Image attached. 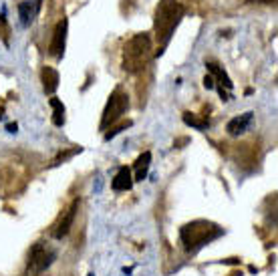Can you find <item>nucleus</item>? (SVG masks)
<instances>
[{
  "instance_id": "1",
  "label": "nucleus",
  "mask_w": 278,
  "mask_h": 276,
  "mask_svg": "<svg viewBox=\"0 0 278 276\" xmlns=\"http://www.w3.org/2000/svg\"><path fill=\"white\" fill-rule=\"evenodd\" d=\"M182 18H184V6L178 0H159V4L155 8V18H154V31L159 42V51L155 53V57L163 55V49L172 40V34L176 32Z\"/></svg>"
},
{
  "instance_id": "2",
  "label": "nucleus",
  "mask_w": 278,
  "mask_h": 276,
  "mask_svg": "<svg viewBox=\"0 0 278 276\" xmlns=\"http://www.w3.org/2000/svg\"><path fill=\"white\" fill-rule=\"evenodd\" d=\"M152 59V38L145 32L131 36L123 47V69L127 73H139Z\"/></svg>"
},
{
  "instance_id": "3",
  "label": "nucleus",
  "mask_w": 278,
  "mask_h": 276,
  "mask_svg": "<svg viewBox=\"0 0 278 276\" xmlns=\"http://www.w3.org/2000/svg\"><path fill=\"white\" fill-rule=\"evenodd\" d=\"M222 228L212 224L208 220H196V222H189L185 226H182L180 230V238L184 242V248L187 252H196L198 248L206 246L208 242L216 240L218 236H222Z\"/></svg>"
},
{
  "instance_id": "4",
  "label": "nucleus",
  "mask_w": 278,
  "mask_h": 276,
  "mask_svg": "<svg viewBox=\"0 0 278 276\" xmlns=\"http://www.w3.org/2000/svg\"><path fill=\"white\" fill-rule=\"evenodd\" d=\"M127 105H129V97H127V93L123 89H115L109 97V101H107L105 105V111H103V119H101V131H105L107 127H109L111 123L119 121L121 115L127 111Z\"/></svg>"
},
{
  "instance_id": "5",
  "label": "nucleus",
  "mask_w": 278,
  "mask_h": 276,
  "mask_svg": "<svg viewBox=\"0 0 278 276\" xmlns=\"http://www.w3.org/2000/svg\"><path fill=\"white\" fill-rule=\"evenodd\" d=\"M57 258V252L51 250L47 244H42V242H36L31 252H29V266H27V274H40V272H45L53 260Z\"/></svg>"
},
{
  "instance_id": "6",
  "label": "nucleus",
  "mask_w": 278,
  "mask_h": 276,
  "mask_svg": "<svg viewBox=\"0 0 278 276\" xmlns=\"http://www.w3.org/2000/svg\"><path fill=\"white\" fill-rule=\"evenodd\" d=\"M67 31H69V20L62 18L61 23L57 25L55 29V34H53V42L49 47V53L55 57V59H62L65 55V47H67Z\"/></svg>"
},
{
  "instance_id": "7",
  "label": "nucleus",
  "mask_w": 278,
  "mask_h": 276,
  "mask_svg": "<svg viewBox=\"0 0 278 276\" xmlns=\"http://www.w3.org/2000/svg\"><path fill=\"white\" fill-rule=\"evenodd\" d=\"M77 208H79V200H75V202L71 204V208L65 212V214H62L61 222H59L57 228H55V238H57V240L65 238V236L69 234V230H71V226H73V222H75V216H77Z\"/></svg>"
},
{
  "instance_id": "8",
  "label": "nucleus",
  "mask_w": 278,
  "mask_h": 276,
  "mask_svg": "<svg viewBox=\"0 0 278 276\" xmlns=\"http://www.w3.org/2000/svg\"><path fill=\"white\" fill-rule=\"evenodd\" d=\"M111 187L115 192H129L133 187V178H131V169L129 167H119L117 176L111 182Z\"/></svg>"
},
{
  "instance_id": "9",
  "label": "nucleus",
  "mask_w": 278,
  "mask_h": 276,
  "mask_svg": "<svg viewBox=\"0 0 278 276\" xmlns=\"http://www.w3.org/2000/svg\"><path fill=\"white\" fill-rule=\"evenodd\" d=\"M252 111H248V113H244V115H240V117H234V119H230L228 121V125H226V131L230 133V135H240V133H244L246 129H248V125L252 123Z\"/></svg>"
},
{
  "instance_id": "10",
  "label": "nucleus",
  "mask_w": 278,
  "mask_h": 276,
  "mask_svg": "<svg viewBox=\"0 0 278 276\" xmlns=\"http://www.w3.org/2000/svg\"><path fill=\"white\" fill-rule=\"evenodd\" d=\"M40 79H42V89H45L47 95H53V93L59 89V73H57V69H53V67H42Z\"/></svg>"
},
{
  "instance_id": "11",
  "label": "nucleus",
  "mask_w": 278,
  "mask_h": 276,
  "mask_svg": "<svg viewBox=\"0 0 278 276\" xmlns=\"http://www.w3.org/2000/svg\"><path fill=\"white\" fill-rule=\"evenodd\" d=\"M206 67H208V71L212 73V77H216V79L220 81V87H226V89H232V87H234L232 79L226 75V71H224V69L218 65V62L208 61V62H206Z\"/></svg>"
},
{
  "instance_id": "12",
  "label": "nucleus",
  "mask_w": 278,
  "mask_h": 276,
  "mask_svg": "<svg viewBox=\"0 0 278 276\" xmlns=\"http://www.w3.org/2000/svg\"><path fill=\"white\" fill-rule=\"evenodd\" d=\"M149 163H152V153L145 152L137 157L135 161V180L133 182H143L147 178V172H149Z\"/></svg>"
},
{
  "instance_id": "13",
  "label": "nucleus",
  "mask_w": 278,
  "mask_h": 276,
  "mask_svg": "<svg viewBox=\"0 0 278 276\" xmlns=\"http://www.w3.org/2000/svg\"><path fill=\"white\" fill-rule=\"evenodd\" d=\"M49 103H51V107H53V123L57 127H62V125H65V105H62L57 97L49 99Z\"/></svg>"
},
{
  "instance_id": "14",
  "label": "nucleus",
  "mask_w": 278,
  "mask_h": 276,
  "mask_svg": "<svg viewBox=\"0 0 278 276\" xmlns=\"http://www.w3.org/2000/svg\"><path fill=\"white\" fill-rule=\"evenodd\" d=\"M36 6L31 2V0H25V2H20L18 4V12H20V20H23V25H31L32 23V16L36 14Z\"/></svg>"
},
{
  "instance_id": "15",
  "label": "nucleus",
  "mask_w": 278,
  "mask_h": 276,
  "mask_svg": "<svg viewBox=\"0 0 278 276\" xmlns=\"http://www.w3.org/2000/svg\"><path fill=\"white\" fill-rule=\"evenodd\" d=\"M184 123L189 125V127H194V129H200V131H204V129L210 127V119H198L194 113H189V111L184 113Z\"/></svg>"
},
{
  "instance_id": "16",
  "label": "nucleus",
  "mask_w": 278,
  "mask_h": 276,
  "mask_svg": "<svg viewBox=\"0 0 278 276\" xmlns=\"http://www.w3.org/2000/svg\"><path fill=\"white\" fill-rule=\"evenodd\" d=\"M127 127H131V121H129V119H127V121H121V123H119V125H115V127H111V129L105 133V139H107V141L113 139V137H115V135H119L123 129H127Z\"/></svg>"
},
{
  "instance_id": "17",
  "label": "nucleus",
  "mask_w": 278,
  "mask_h": 276,
  "mask_svg": "<svg viewBox=\"0 0 278 276\" xmlns=\"http://www.w3.org/2000/svg\"><path fill=\"white\" fill-rule=\"evenodd\" d=\"M75 153H81V147H75V150H71V152H65V153H61L57 159H55V163L53 165H59L61 161H65V159H69V157H73Z\"/></svg>"
},
{
  "instance_id": "18",
  "label": "nucleus",
  "mask_w": 278,
  "mask_h": 276,
  "mask_svg": "<svg viewBox=\"0 0 278 276\" xmlns=\"http://www.w3.org/2000/svg\"><path fill=\"white\" fill-rule=\"evenodd\" d=\"M6 34H8V25H6V16L2 14L0 16V36L6 40Z\"/></svg>"
},
{
  "instance_id": "19",
  "label": "nucleus",
  "mask_w": 278,
  "mask_h": 276,
  "mask_svg": "<svg viewBox=\"0 0 278 276\" xmlns=\"http://www.w3.org/2000/svg\"><path fill=\"white\" fill-rule=\"evenodd\" d=\"M204 87H206V89H214V87H216V81H214L212 75H206V77H204Z\"/></svg>"
},
{
  "instance_id": "20",
  "label": "nucleus",
  "mask_w": 278,
  "mask_h": 276,
  "mask_svg": "<svg viewBox=\"0 0 278 276\" xmlns=\"http://www.w3.org/2000/svg\"><path fill=\"white\" fill-rule=\"evenodd\" d=\"M6 129H8L10 133H16V129H18V125H16V123H8V125H6Z\"/></svg>"
},
{
  "instance_id": "21",
  "label": "nucleus",
  "mask_w": 278,
  "mask_h": 276,
  "mask_svg": "<svg viewBox=\"0 0 278 276\" xmlns=\"http://www.w3.org/2000/svg\"><path fill=\"white\" fill-rule=\"evenodd\" d=\"M248 2H262V4H272L274 0H248Z\"/></svg>"
},
{
  "instance_id": "22",
  "label": "nucleus",
  "mask_w": 278,
  "mask_h": 276,
  "mask_svg": "<svg viewBox=\"0 0 278 276\" xmlns=\"http://www.w3.org/2000/svg\"><path fill=\"white\" fill-rule=\"evenodd\" d=\"M0 119H2V109H0Z\"/></svg>"
},
{
  "instance_id": "23",
  "label": "nucleus",
  "mask_w": 278,
  "mask_h": 276,
  "mask_svg": "<svg viewBox=\"0 0 278 276\" xmlns=\"http://www.w3.org/2000/svg\"><path fill=\"white\" fill-rule=\"evenodd\" d=\"M89 276H95V274H93V272H91V274H89Z\"/></svg>"
}]
</instances>
